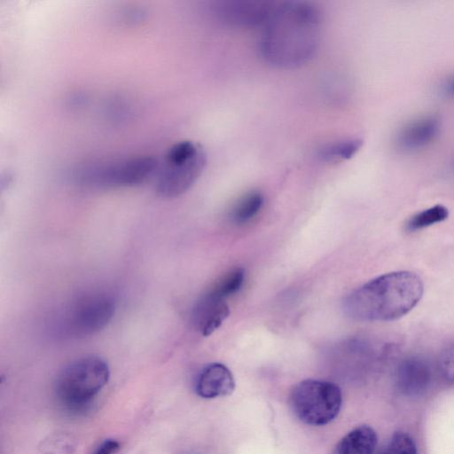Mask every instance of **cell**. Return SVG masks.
<instances>
[{"label":"cell","instance_id":"cell-1","mask_svg":"<svg viewBox=\"0 0 454 454\" xmlns=\"http://www.w3.org/2000/svg\"><path fill=\"white\" fill-rule=\"evenodd\" d=\"M322 15L304 1L278 3L262 27L259 51L269 64L294 68L315 55L320 43Z\"/></svg>","mask_w":454,"mask_h":454},{"label":"cell","instance_id":"cell-2","mask_svg":"<svg viewBox=\"0 0 454 454\" xmlns=\"http://www.w3.org/2000/svg\"><path fill=\"white\" fill-rule=\"evenodd\" d=\"M423 290L422 280L414 272H389L352 291L343 301V309L358 321H391L409 313Z\"/></svg>","mask_w":454,"mask_h":454},{"label":"cell","instance_id":"cell-3","mask_svg":"<svg viewBox=\"0 0 454 454\" xmlns=\"http://www.w3.org/2000/svg\"><path fill=\"white\" fill-rule=\"evenodd\" d=\"M207 154L193 141H179L169 147L155 174L157 193L163 198H175L192 186L203 172Z\"/></svg>","mask_w":454,"mask_h":454},{"label":"cell","instance_id":"cell-4","mask_svg":"<svg viewBox=\"0 0 454 454\" xmlns=\"http://www.w3.org/2000/svg\"><path fill=\"white\" fill-rule=\"evenodd\" d=\"M109 376V367L102 358H79L59 373L55 383L57 397L68 409L82 408L106 386Z\"/></svg>","mask_w":454,"mask_h":454},{"label":"cell","instance_id":"cell-5","mask_svg":"<svg viewBox=\"0 0 454 454\" xmlns=\"http://www.w3.org/2000/svg\"><path fill=\"white\" fill-rule=\"evenodd\" d=\"M342 403L341 391L333 382L305 380L296 384L289 396L290 407L303 423L322 426L338 415Z\"/></svg>","mask_w":454,"mask_h":454},{"label":"cell","instance_id":"cell-6","mask_svg":"<svg viewBox=\"0 0 454 454\" xmlns=\"http://www.w3.org/2000/svg\"><path fill=\"white\" fill-rule=\"evenodd\" d=\"M114 298L105 292L86 294L77 298L66 311L64 331L74 337L90 336L103 330L115 313Z\"/></svg>","mask_w":454,"mask_h":454},{"label":"cell","instance_id":"cell-7","mask_svg":"<svg viewBox=\"0 0 454 454\" xmlns=\"http://www.w3.org/2000/svg\"><path fill=\"white\" fill-rule=\"evenodd\" d=\"M159 161L149 155L133 156L82 171L85 182L100 186L127 187L143 184L157 172Z\"/></svg>","mask_w":454,"mask_h":454},{"label":"cell","instance_id":"cell-8","mask_svg":"<svg viewBox=\"0 0 454 454\" xmlns=\"http://www.w3.org/2000/svg\"><path fill=\"white\" fill-rule=\"evenodd\" d=\"M278 3L265 0L217 2L214 12L218 20L232 27H255L267 21Z\"/></svg>","mask_w":454,"mask_h":454},{"label":"cell","instance_id":"cell-9","mask_svg":"<svg viewBox=\"0 0 454 454\" xmlns=\"http://www.w3.org/2000/svg\"><path fill=\"white\" fill-rule=\"evenodd\" d=\"M230 315L225 299L212 290L203 294L195 303L192 310V322L203 336L213 333Z\"/></svg>","mask_w":454,"mask_h":454},{"label":"cell","instance_id":"cell-10","mask_svg":"<svg viewBox=\"0 0 454 454\" xmlns=\"http://www.w3.org/2000/svg\"><path fill=\"white\" fill-rule=\"evenodd\" d=\"M235 381L231 372L223 364L205 366L197 377L195 392L203 398L225 396L232 393Z\"/></svg>","mask_w":454,"mask_h":454},{"label":"cell","instance_id":"cell-11","mask_svg":"<svg viewBox=\"0 0 454 454\" xmlns=\"http://www.w3.org/2000/svg\"><path fill=\"white\" fill-rule=\"evenodd\" d=\"M431 380V370L427 363L419 357H410L398 366L395 375L396 387L400 392L409 395L423 393Z\"/></svg>","mask_w":454,"mask_h":454},{"label":"cell","instance_id":"cell-12","mask_svg":"<svg viewBox=\"0 0 454 454\" xmlns=\"http://www.w3.org/2000/svg\"><path fill=\"white\" fill-rule=\"evenodd\" d=\"M440 131L438 119L426 116L405 125L397 134V146L405 151L423 148L435 139Z\"/></svg>","mask_w":454,"mask_h":454},{"label":"cell","instance_id":"cell-13","mask_svg":"<svg viewBox=\"0 0 454 454\" xmlns=\"http://www.w3.org/2000/svg\"><path fill=\"white\" fill-rule=\"evenodd\" d=\"M376 445L375 431L368 426H360L337 443L333 454H373Z\"/></svg>","mask_w":454,"mask_h":454},{"label":"cell","instance_id":"cell-14","mask_svg":"<svg viewBox=\"0 0 454 454\" xmlns=\"http://www.w3.org/2000/svg\"><path fill=\"white\" fill-rule=\"evenodd\" d=\"M359 138H348L323 145L317 151V157L325 162H339L352 158L362 147Z\"/></svg>","mask_w":454,"mask_h":454},{"label":"cell","instance_id":"cell-15","mask_svg":"<svg viewBox=\"0 0 454 454\" xmlns=\"http://www.w3.org/2000/svg\"><path fill=\"white\" fill-rule=\"evenodd\" d=\"M263 204V196L257 191L244 194L234 205L231 217L237 223H244L251 220L260 211Z\"/></svg>","mask_w":454,"mask_h":454},{"label":"cell","instance_id":"cell-16","mask_svg":"<svg viewBox=\"0 0 454 454\" xmlns=\"http://www.w3.org/2000/svg\"><path fill=\"white\" fill-rule=\"evenodd\" d=\"M449 215L448 209L442 205H435L424 209L407 222L406 229L410 231H415L424 229L436 223L444 221Z\"/></svg>","mask_w":454,"mask_h":454},{"label":"cell","instance_id":"cell-17","mask_svg":"<svg viewBox=\"0 0 454 454\" xmlns=\"http://www.w3.org/2000/svg\"><path fill=\"white\" fill-rule=\"evenodd\" d=\"M244 278L243 269H233L224 275L211 290L222 298L226 299L239 290L244 282Z\"/></svg>","mask_w":454,"mask_h":454},{"label":"cell","instance_id":"cell-18","mask_svg":"<svg viewBox=\"0 0 454 454\" xmlns=\"http://www.w3.org/2000/svg\"><path fill=\"white\" fill-rule=\"evenodd\" d=\"M382 454H418V451L412 438L398 432L391 437Z\"/></svg>","mask_w":454,"mask_h":454},{"label":"cell","instance_id":"cell-19","mask_svg":"<svg viewBox=\"0 0 454 454\" xmlns=\"http://www.w3.org/2000/svg\"><path fill=\"white\" fill-rule=\"evenodd\" d=\"M437 367L441 376L449 382H454V342L445 346L440 352Z\"/></svg>","mask_w":454,"mask_h":454},{"label":"cell","instance_id":"cell-20","mask_svg":"<svg viewBox=\"0 0 454 454\" xmlns=\"http://www.w3.org/2000/svg\"><path fill=\"white\" fill-rule=\"evenodd\" d=\"M120 449V443L114 439L103 441L92 452V454H114Z\"/></svg>","mask_w":454,"mask_h":454},{"label":"cell","instance_id":"cell-21","mask_svg":"<svg viewBox=\"0 0 454 454\" xmlns=\"http://www.w3.org/2000/svg\"><path fill=\"white\" fill-rule=\"evenodd\" d=\"M445 91L447 93L454 95V77L451 78L445 85Z\"/></svg>","mask_w":454,"mask_h":454}]
</instances>
